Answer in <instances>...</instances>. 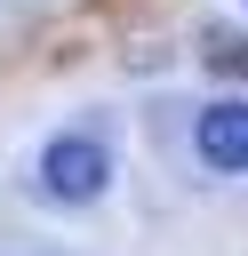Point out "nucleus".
<instances>
[{
	"mask_svg": "<svg viewBox=\"0 0 248 256\" xmlns=\"http://www.w3.org/2000/svg\"><path fill=\"white\" fill-rule=\"evenodd\" d=\"M104 184H112V152H104V136H88V128H64V136L40 152V192H48V200L80 208V200H96Z\"/></svg>",
	"mask_w": 248,
	"mask_h": 256,
	"instance_id": "f257e3e1",
	"label": "nucleus"
},
{
	"mask_svg": "<svg viewBox=\"0 0 248 256\" xmlns=\"http://www.w3.org/2000/svg\"><path fill=\"white\" fill-rule=\"evenodd\" d=\"M192 144H200V160H208V168L240 176V168H248V104H240V96H224V104H200V120H192Z\"/></svg>",
	"mask_w": 248,
	"mask_h": 256,
	"instance_id": "f03ea898",
	"label": "nucleus"
},
{
	"mask_svg": "<svg viewBox=\"0 0 248 256\" xmlns=\"http://www.w3.org/2000/svg\"><path fill=\"white\" fill-rule=\"evenodd\" d=\"M208 48H216V64H224V72H240V80H248V40H240V32H208Z\"/></svg>",
	"mask_w": 248,
	"mask_h": 256,
	"instance_id": "7ed1b4c3",
	"label": "nucleus"
}]
</instances>
